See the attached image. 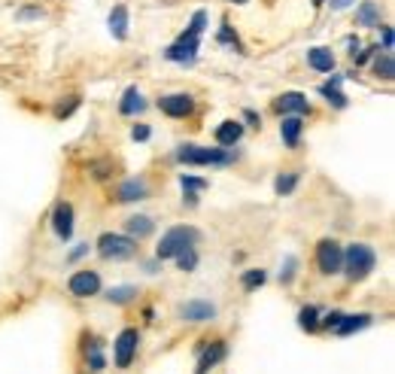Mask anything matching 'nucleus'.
<instances>
[{
	"mask_svg": "<svg viewBox=\"0 0 395 374\" xmlns=\"http://www.w3.org/2000/svg\"><path fill=\"white\" fill-rule=\"evenodd\" d=\"M201 241V231L195 229V225H173V229H167L165 235H161V244L155 246V256L165 262V259H176L182 250H189V246H195Z\"/></svg>",
	"mask_w": 395,
	"mask_h": 374,
	"instance_id": "1",
	"label": "nucleus"
},
{
	"mask_svg": "<svg viewBox=\"0 0 395 374\" xmlns=\"http://www.w3.org/2000/svg\"><path fill=\"white\" fill-rule=\"evenodd\" d=\"M176 161L182 165H207V167H225L235 161L225 146H195V143H182L176 150Z\"/></svg>",
	"mask_w": 395,
	"mask_h": 374,
	"instance_id": "2",
	"label": "nucleus"
},
{
	"mask_svg": "<svg viewBox=\"0 0 395 374\" xmlns=\"http://www.w3.org/2000/svg\"><path fill=\"white\" fill-rule=\"evenodd\" d=\"M374 268H377V253L368 244H350L344 250L341 271L347 274V280H365Z\"/></svg>",
	"mask_w": 395,
	"mask_h": 374,
	"instance_id": "3",
	"label": "nucleus"
},
{
	"mask_svg": "<svg viewBox=\"0 0 395 374\" xmlns=\"http://www.w3.org/2000/svg\"><path fill=\"white\" fill-rule=\"evenodd\" d=\"M97 253L107 262H122V259H131L137 253V241L128 235H112V231H107V235L97 237Z\"/></svg>",
	"mask_w": 395,
	"mask_h": 374,
	"instance_id": "4",
	"label": "nucleus"
},
{
	"mask_svg": "<svg viewBox=\"0 0 395 374\" xmlns=\"http://www.w3.org/2000/svg\"><path fill=\"white\" fill-rule=\"evenodd\" d=\"M341 262H344V250L337 241L326 237V241L316 244V265H320L322 274H337L341 271Z\"/></svg>",
	"mask_w": 395,
	"mask_h": 374,
	"instance_id": "5",
	"label": "nucleus"
},
{
	"mask_svg": "<svg viewBox=\"0 0 395 374\" xmlns=\"http://www.w3.org/2000/svg\"><path fill=\"white\" fill-rule=\"evenodd\" d=\"M137 347H140V331L137 329H122L116 338V353H112V359H116L119 369H128L131 359L137 356Z\"/></svg>",
	"mask_w": 395,
	"mask_h": 374,
	"instance_id": "6",
	"label": "nucleus"
},
{
	"mask_svg": "<svg viewBox=\"0 0 395 374\" xmlns=\"http://www.w3.org/2000/svg\"><path fill=\"white\" fill-rule=\"evenodd\" d=\"M198 46H201V34H192V31H186L176 43L167 49V58L171 61H180V65H192L195 61V55H198Z\"/></svg>",
	"mask_w": 395,
	"mask_h": 374,
	"instance_id": "7",
	"label": "nucleus"
},
{
	"mask_svg": "<svg viewBox=\"0 0 395 374\" xmlns=\"http://www.w3.org/2000/svg\"><path fill=\"white\" fill-rule=\"evenodd\" d=\"M67 289L76 299H91V295L101 292V277H97L95 271H76L73 277L67 280Z\"/></svg>",
	"mask_w": 395,
	"mask_h": 374,
	"instance_id": "8",
	"label": "nucleus"
},
{
	"mask_svg": "<svg viewBox=\"0 0 395 374\" xmlns=\"http://www.w3.org/2000/svg\"><path fill=\"white\" fill-rule=\"evenodd\" d=\"M158 110L165 113V116H171V119H186L189 113L195 110V97L182 95V91H176V95H165L158 101Z\"/></svg>",
	"mask_w": 395,
	"mask_h": 374,
	"instance_id": "9",
	"label": "nucleus"
},
{
	"mask_svg": "<svg viewBox=\"0 0 395 374\" xmlns=\"http://www.w3.org/2000/svg\"><path fill=\"white\" fill-rule=\"evenodd\" d=\"M280 113H286V116H307L310 113V101L301 91H283V95L277 97V104H274Z\"/></svg>",
	"mask_w": 395,
	"mask_h": 374,
	"instance_id": "10",
	"label": "nucleus"
},
{
	"mask_svg": "<svg viewBox=\"0 0 395 374\" xmlns=\"http://www.w3.org/2000/svg\"><path fill=\"white\" fill-rule=\"evenodd\" d=\"M52 229L61 241H70L73 237V207L67 201H61L58 207L52 210Z\"/></svg>",
	"mask_w": 395,
	"mask_h": 374,
	"instance_id": "11",
	"label": "nucleus"
},
{
	"mask_svg": "<svg viewBox=\"0 0 395 374\" xmlns=\"http://www.w3.org/2000/svg\"><path fill=\"white\" fill-rule=\"evenodd\" d=\"M225 356H228V347H225V341H210V347H204L201 359H198V371H195V374H207L210 369H216V365H219Z\"/></svg>",
	"mask_w": 395,
	"mask_h": 374,
	"instance_id": "12",
	"label": "nucleus"
},
{
	"mask_svg": "<svg viewBox=\"0 0 395 374\" xmlns=\"http://www.w3.org/2000/svg\"><path fill=\"white\" fill-rule=\"evenodd\" d=\"M180 316L189 323H207L216 316V305H210V301H186V305H180Z\"/></svg>",
	"mask_w": 395,
	"mask_h": 374,
	"instance_id": "13",
	"label": "nucleus"
},
{
	"mask_svg": "<svg viewBox=\"0 0 395 374\" xmlns=\"http://www.w3.org/2000/svg\"><path fill=\"white\" fill-rule=\"evenodd\" d=\"M146 195H149V186H146V180H137V176H131V180H125L122 186H119V195L116 198L122 204L128 201H143Z\"/></svg>",
	"mask_w": 395,
	"mask_h": 374,
	"instance_id": "14",
	"label": "nucleus"
},
{
	"mask_svg": "<svg viewBox=\"0 0 395 374\" xmlns=\"http://www.w3.org/2000/svg\"><path fill=\"white\" fill-rule=\"evenodd\" d=\"M368 326H371V314H344V320L337 323L335 335L347 338V335H356V331L368 329Z\"/></svg>",
	"mask_w": 395,
	"mask_h": 374,
	"instance_id": "15",
	"label": "nucleus"
},
{
	"mask_svg": "<svg viewBox=\"0 0 395 374\" xmlns=\"http://www.w3.org/2000/svg\"><path fill=\"white\" fill-rule=\"evenodd\" d=\"M307 65L313 70H320V73H331V70H335V52L326 46H313L307 52Z\"/></svg>",
	"mask_w": 395,
	"mask_h": 374,
	"instance_id": "16",
	"label": "nucleus"
},
{
	"mask_svg": "<svg viewBox=\"0 0 395 374\" xmlns=\"http://www.w3.org/2000/svg\"><path fill=\"white\" fill-rule=\"evenodd\" d=\"M143 110H146V101H143V95H140V89L137 86L125 89L122 101H119V113H122V116H137V113H143Z\"/></svg>",
	"mask_w": 395,
	"mask_h": 374,
	"instance_id": "17",
	"label": "nucleus"
},
{
	"mask_svg": "<svg viewBox=\"0 0 395 374\" xmlns=\"http://www.w3.org/2000/svg\"><path fill=\"white\" fill-rule=\"evenodd\" d=\"M301 131H304V122H301V116H286L283 122H280V134H283V143L289 150H295L301 140Z\"/></svg>",
	"mask_w": 395,
	"mask_h": 374,
	"instance_id": "18",
	"label": "nucleus"
},
{
	"mask_svg": "<svg viewBox=\"0 0 395 374\" xmlns=\"http://www.w3.org/2000/svg\"><path fill=\"white\" fill-rule=\"evenodd\" d=\"M241 137H243V125L235 122V119H228V122H222L219 128H216V143L225 146V150H228V146H235Z\"/></svg>",
	"mask_w": 395,
	"mask_h": 374,
	"instance_id": "19",
	"label": "nucleus"
},
{
	"mask_svg": "<svg viewBox=\"0 0 395 374\" xmlns=\"http://www.w3.org/2000/svg\"><path fill=\"white\" fill-rule=\"evenodd\" d=\"M110 34L116 40H125L128 37V6H112V12H110Z\"/></svg>",
	"mask_w": 395,
	"mask_h": 374,
	"instance_id": "20",
	"label": "nucleus"
},
{
	"mask_svg": "<svg viewBox=\"0 0 395 374\" xmlns=\"http://www.w3.org/2000/svg\"><path fill=\"white\" fill-rule=\"evenodd\" d=\"M125 231H128V237H134V241H143V237H149L155 231V222L149 216H131V220L125 222Z\"/></svg>",
	"mask_w": 395,
	"mask_h": 374,
	"instance_id": "21",
	"label": "nucleus"
},
{
	"mask_svg": "<svg viewBox=\"0 0 395 374\" xmlns=\"http://www.w3.org/2000/svg\"><path fill=\"white\" fill-rule=\"evenodd\" d=\"M356 22L362 27H377L380 25V6L374 0H362L356 10Z\"/></svg>",
	"mask_w": 395,
	"mask_h": 374,
	"instance_id": "22",
	"label": "nucleus"
},
{
	"mask_svg": "<svg viewBox=\"0 0 395 374\" xmlns=\"http://www.w3.org/2000/svg\"><path fill=\"white\" fill-rule=\"evenodd\" d=\"M337 82H341V76H335V80H331L328 86H322V89H320V95L326 97V101L331 104V107L344 110V107H347V95H344V91L337 89Z\"/></svg>",
	"mask_w": 395,
	"mask_h": 374,
	"instance_id": "23",
	"label": "nucleus"
},
{
	"mask_svg": "<svg viewBox=\"0 0 395 374\" xmlns=\"http://www.w3.org/2000/svg\"><path fill=\"white\" fill-rule=\"evenodd\" d=\"M137 299V286H112L107 292L110 305H128V301Z\"/></svg>",
	"mask_w": 395,
	"mask_h": 374,
	"instance_id": "24",
	"label": "nucleus"
},
{
	"mask_svg": "<svg viewBox=\"0 0 395 374\" xmlns=\"http://www.w3.org/2000/svg\"><path fill=\"white\" fill-rule=\"evenodd\" d=\"M298 326L304 331H316V326H320V310L313 305H304L298 310Z\"/></svg>",
	"mask_w": 395,
	"mask_h": 374,
	"instance_id": "25",
	"label": "nucleus"
},
{
	"mask_svg": "<svg viewBox=\"0 0 395 374\" xmlns=\"http://www.w3.org/2000/svg\"><path fill=\"white\" fill-rule=\"evenodd\" d=\"M374 73H377L380 80H392V76H395V61H392L390 52H383V55L374 58Z\"/></svg>",
	"mask_w": 395,
	"mask_h": 374,
	"instance_id": "26",
	"label": "nucleus"
},
{
	"mask_svg": "<svg viewBox=\"0 0 395 374\" xmlns=\"http://www.w3.org/2000/svg\"><path fill=\"white\" fill-rule=\"evenodd\" d=\"M295 186H298V174H295V171L280 174L277 180H274V192H277V195H292Z\"/></svg>",
	"mask_w": 395,
	"mask_h": 374,
	"instance_id": "27",
	"label": "nucleus"
},
{
	"mask_svg": "<svg viewBox=\"0 0 395 374\" xmlns=\"http://www.w3.org/2000/svg\"><path fill=\"white\" fill-rule=\"evenodd\" d=\"M265 280H267V274L262 271V268H252V271H246L243 277H241V283H243L246 292H252V289H259Z\"/></svg>",
	"mask_w": 395,
	"mask_h": 374,
	"instance_id": "28",
	"label": "nucleus"
},
{
	"mask_svg": "<svg viewBox=\"0 0 395 374\" xmlns=\"http://www.w3.org/2000/svg\"><path fill=\"white\" fill-rule=\"evenodd\" d=\"M295 271H298V259H295V256H286L283 268H280V283H283V286L292 283V280H295Z\"/></svg>",
	"mask_w": 395,
	"mask_h": 374,
	"instance_id": "29",
	"label": "nucleus"
},
{
	"mask_svg": "<svg viewBox=\"0 0 395 374\" xmlns=\"http://www.w3.org/2000/svg\"><path fill=\"white\" fill-rule=\"evenodd\" d=\"M176 265H180V271H195V265H198V253H195V246L182 250L180 256H176Z\"/></svg>",
	"mask_w": 395,
	"mask_h": 374,
	"instance_id": "30",
	"label": "nucleus"
},
{
	"mask_svg": "<svg viewBox=\"0 0 395 374\" xmlns=\"http://www.w3.org/2000/svg\"><path fill=\"white\" fill-rule=\"evenodd\" d=\"M180 186L186 189V192H201V189H207V180H201V176H189V174H182V176H180Z\"/></svg>",
	"mask_w": 395,
	"mask_h": 374,
	"instance_id": "31",
	"label": "nucleus"
},
{
	"mask_svg": "<svg viewBox=\"0 0 395 374\" xmlns=\"http://www.w3.org/2000/svg\"><path fill=\"white\" fill-rule=\"evenodd\" d=\"M88 365H91V371H104L107 369V359H104V353L101 350H91V356H88Z\"/></svg>",
	"mask_w": 395,
	"mask_h": 374,
	"instance_id": "32",
	"label": "nucleus"
},
{
	"mask_svg": "<svg viewBox=\"0 0 395 374\" xmlns=\"http://www.w3.org/2000/svg\"><path fill=\"white\" fill-rule=\"evenodd\" d=\"M204 25H207V12L198 10L195 16H192V25H189V31H192V34H201V31H204Z\"/></svg>",
	"mask_w": 395,
	"mask_h": 374,
	"instance_id": "33",
	"label": "nucleus"
},
{
	"mask_svg": "<svg viewBox=\"0 0 395 374\" xmlns=\"http://www.w3.org/2000/svg\"><path fill=\"white\" fill-rule=\"evenodd\" d=\"M341 320H344V310H331V314H326V320H320V323H322L326 329L335 331V329H337V323H341Z\"/></svg>",
	"mask_w": 395,
	"mask_h": 374,
	"instance_id": "34",
	"label": "nucleus"
},
{
	"mask_svg": "<svg viewBox=\"0 0 395 374\" xmlns=\"http://www.w3.org/2000/svg\"><path fill=\"white\" fill-rule=\"evenodd\" d=\"M149 128H146V125H134V131H131V137L134 140H149Z\"/></svg>",
	"mask_w": 395,
	"mask_h": 374,
	"instance_id": "35",
	"label": "nucleus"
},
{
	"mask_svg": "<svg viewBox=\"0 0 395 374\" xmlns=\"http://www.w3.org/2000/svg\"><path fill=\"white\" fill-rule=\"evenodd\" d=\"M88 253V244H80L76 250H70V256H67V262H76V259H82Z\"/></svg>",
	"mask_w": 395,
	"mask_h": 374,
	"instance_id": "36",
	"label": "nucleus"
},
{
	"mask_svg": "<svg viewBox=\"0 0 395 374\" xmlns=\"http://www.w3.org/2000/svg\"><path fill=\"white\" fill-rule=\"evenodd\" d=\"M383 49L386 52L392 49V27H383Z\"/></svg>",
	"mask_w": 395,
	"mask_h": 374,
	"instance_id": "37",
	"label": "nucleus"
},
{
	"mask_svg": "<svg viewBox=\"0 0 395 374\" xmlns=\"http://www.w3.org/2000/svg\"><path fill=\"white\" fill-rule=\"evenodd\" d=\"M243 119H246V122H250V125H256V128H259V125H262V122H259V116H256V113H252V110H243Z\"/></svg>",
	"mask_w": 395,
	"mask_h": 374,
	"instance_id": "38",
	"label": "nucleus"
},
{
	"mask_svg": "<svg viewBox=\"0 0 395 374\" xmlns=\"http://www.w3.org/2000/svg\"><path fill=\"white\" fill-rule=\"evenodd\" d=\"M352 0H331V10H347Z\"/></svg>",
	"mask_w": 395,
	"mask_h": 374,
	"instance_id": "39",
	"label": "nucleus"
},
{
	"mask_svg": "<svg viewBox=\"0 0 395 374\" xmlns=\"http://www.w3.org/2000/svg\"><path fill=\"white\" fill-rule=\"evenodd\" d=\"M322 3H326V0H313V6H322Z\"/></svg>",
	"mask_w": 395,
	"mask_h": 374,
	"instance_id": "40",
	"label": "nucleus"
},
{
	"mask_svg": "<svg viewBox=\"0 0 395 374\" xmlns=\"http://www.w3.org/2000/svg\"><path fill=\"white\" fill-rule=\"evenodd\" d=\"M231 3H246V0H231Z\"/></svg>",
	"mask_w": 395,
	"mask_h": 374,
	"instance_id": "41",
	"label": "nucleus"
}]
</instances>
